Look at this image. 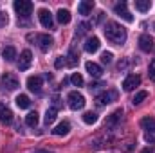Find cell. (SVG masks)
Segmentation results:
<instances>
[{
  "mask_svg": "<svg viewBox=\"0 0 155 153\" xmlns=\"http://www.w3.org/2000/svg\"><path fill=\"white\" fill-rule=\"evenodd\" d=\"M105 36H107V40H110L116 45H123L126 41V31L117 22H107V25H105Z\"/></svg>",
  "mask_w": 155,
  "mask_h": 153,
  "instance_id": "obj_1",
  "label": "cell"
},
{
  "mask_svg": "<svg viewBox=\"0 0 155 153\" xmlns=\"http://www.w3.org/2000/svg\"><path fill=\"white\" fill-rule=\"evenodd\" d=\"M15 11L18 13V18H29L33 13V2L29 0H16L15 2Z\"/></svg>",
  "mask_w": 155,
  "mask_h": 153,
  "instance_id": "obj_2",
  "label": "cell"
},
{
  "mask_svg": "<svg viewBox=\"0 0 155 153\" xmlns=\"http://www.w3.org/2000/svg\"><path fill=\"white\" fill-rule=\"evenodd\" d=\"M0 85H2L4 88H7V90H16V88L20 86V83H18L16 76L11 74V72L2 74V77H0Z\"/></svg>",
  "mask_w": 155,
  "mask_h": 153,
  "instance_id": "obj_3",
  "label": "cell"
},
{
  "mask_svg": "<svg viewBox=\"0 0 155 153\" xmlns=\"http://www.w3.org/2000/svg\"><path fill=\"white\" fill-rule=\"evenodd\" d=\"M67 101H69V106L72 108V110H81L83 106H85V97L79 94V92H71L69 96H67Z\"/></svg>",
  "mask_w": 155,
  "mask_h": 153,
  "instance_id": "obj_4",
  "label": "cell"
},
{
  "mask_svg": "<svg viewBox=\"0 0 155 153\" xmlns=\"http://www.w3.org/2000/svg\"><path fill=\"white\" fill-rule=\"evenodd\" d=\"M27 38L29 40H36V41H38V47L43 50V52H47V50L51 49V45H52V38H51L49 34H36V36L29 34Z\"/></svg>",
  "mask_w": 155,
  "mask_h": 153,
  "instance_id": "obj_5",
  "label": "cell"
},
{
  "mask_svg": "<svg viewBox=\"0 0 155 153\" xmlns=\"http://www.w3.org/2000/svg\"><path fill=\"white\" fill-rule=\"evenodd\" d=\"M116 99H117V92L116 90H108V92H103V94H99L96 97V105L97 106H105V105H108V103H112Z\"/></svg>",
  "mask_w": 155,
  "mask_h": 153,
  "instance_id": "obj_6",
  "label": "cell"
},
{
  "mask_svg": "<svg viewBox=\"0 0 155 153\" xmlns=\"http://www.w3.org/2000/svg\"><path fill=\"white\" fill-rule=\"evenodd\" d=\"M114 13H116L117 16H121L123 20H126V22H134V16L130 15V11H128V7H126V2L116 4V5H114Z\"/></svg>",
  "mask_w": 155,
  "mask_h": 153,
  "instance_id": "obj_7",
  "label": "cell"
},
{
  "mask_svg": "<svg viewBox=\"0 0 155 153\" xmlns=\"http://www.w3.org/2000/svg\"><path fill=\"white\" fill-rule=\"evenodd\" d=\"M38 18H40V24H41L45 29H52V27H54V22H52V15H51V11H47V9H40L38 11Z\"/></svg>",
  "mask_w": 155,
  "mask_h": 153,
  "instance_id": "obj_8",
  "label": "cell"
},
{
  "mask_svg": "<svg viewBox=\"0 0 155 153\" xmlns=\"http://www.w3.org/2000/svg\"><path fill=\"white\" fill-rule=\"evenodd\" d=\"M141 85V77L137 76V74H130V76H126V79L123 81V88L126 90V92H132L135 86H139Z\"/></svg>",
  "mask_w": 155,
  "mask_h": 153,
  "instance_id": "obj_9",
  "label": "cell"
},
{
  "mask_svg": "<svg viewBox=\"0 0 155 153\" xmlns=\"http://www.w3.org/2000/svg\"><path fill=\"white\" fill-rule=\"evenodd\" d=\"M31 61H33V54H31V50H24V52L20 54L18 69H20V70H27V69L31 67Z\"/></svg>",
  "mask_w": 155,
  "mask_h": 153,
  "instance_id": "obj_10",
  "label": "cell"
},
{
  "mask_svg": "<svg viewBox=\"0 0 155 153\" xmlns=\"http://www.w3.org/2000/svg\"><path fill=\"white\" fill-rule=\"evenodd\" d=\"M139 47H141V50H144V52H150V50H153V40L150 34H141L139 36Z\"/></svg>",
  "mask_w": 155,
  "mask_h": 153,
  "instance_id": "obj_11",
  "label": "cell"
},
{
  "mask_svg": "<svg viewBox=\"0 0 155 153\" xmlns=\"http://www.w3.org/2000/svg\"><path fill=\"white\" fill-rule=\"evenodd\" d=\"M0 122L2 124H11L13 122V112L4 103H0Z\"/></svg>",
  "mask_w": 155,
  "mask_h": 153,
  "instance_id": "obj_12",
  "label": "cell"
},
{
  "mask_svg": "<svg viewBox=\"0 0 155 153\" xmlns=\"http://www.w3.org/2000/svg\"><path fill=\"white\" fill-rule=\"evenodd\" d=\"M27 88L31 92H36L38 94L41 90V76H29L27 77Z\"/></svg>",
  "mask_w": 155,
  "mask_h": 153,
  "instance_id": "obj_13",
  "label": "cell"
},
{
  "mask_svg": "<svg viewBox=\"0 0 155 153\" xmlns=\"http://www.w3.org/2000/svg\"><path fill=\"white\" fill-rule=\"evenodd\" d=\"M94 5H96V4H94L92 0H83V2L78 4V11H79V15H85V16H87V15L92 13Z\"/></svg>",
  "mask_w": 155,
  "mask_h": 153,
  "instance_id": "obj_14",
  "label": "cell"
},
{
  "mask_svg": "<svg viewBox=\"0 0 155 153\" xmlns=\"http://www.w3.org/2000/svg\"><path fill=\"white\" fill-rule=\"evenodd\" d=\"M85 67H87V72L92 77H101V74H103V69H101L97 63H94V61H88Z\"/></svg>",
  "mask_w": 155,
  "mask_h": 153,
  "instance_id": "obj_15",
  "label": "cell"
},
{
  "mask_svg": "<svg viewBox=\"0 0 155 153\" xmlns=\"http://www.w3.org/2000/svg\"><path fill=\"white\" fill-rule=\"evenodd\" d=\"M99 45H101V43H99V38L92 36V38H88L87 41H85V50L92 54V52H96V50L99 49Z\"/></svg>",
  "mask_w": 155,
  "mask_h": 153,
  "instance_id": "obj_16",
  "label": "cell"
},
{
  "mask_svg": "<svg viewBox=\"0 0 155 153\" xmlns=\"http://www.w3.org/2000/svg\"><path fill=\"white\" fill-rule=\"evenodd\" d=\"M71 132V124L67 122V121H63V122H60L54 130H52V133L54 135H58V137H61V135H67Z\"/></svg>",
  "mask_w": 155,
  "mask_h": 153,
  "instance_id": "obj_17",
  "label": "cell"
},
{
  "mask_svg": "<svg viewBox=\"0 0 155 153\" xmlns=\"http://www.w3.org/2000/svg\"><path fill=\"white\" fill-rule=\"evenodd\" d=\"M2 58H4L5 61H15V58H16V49H15L13 45H7V47L2 50Z\"/></svg>",
  "mask_w": 155,
  "mask_h": 153,
  "instance_id": "obj_18",
  "label": "cell"
},
{
  "mask_svg": "<svg viewBox=\"0 0 155 153\" xmlns=\"http://www.w3.org/2000/svg\"><path fill=\"white\" fill-rule=\"evenodd\" d=\"M121 115H123V110H121V108L116 110L114 114H110V117H108V119H107V122H105V126H108V128L116 126L117 122H119V119H121Z\"/></svg>",
  "mask_w": 155,
  "mask_h": 153,
  "instance_id": "obj_19",
  "label": "cell"
},
{
  "mask_svg": "<svg viewBox=\"0 0 155 153\" xmlns=\"http://www.w3.org/2000/svg\"><path fill=\"white\" fill-rule=\"evenodd\" d=\"M141 126H143L146 132H155V119L153 117H144V119H141Z\"/></svg>",
  "mask_w": 155,
  "mask_h": 153,
  "instance_id": "obj_20",
  "label": "cell"
},
{
  "mask_svg": "<svg viewBox=\"0 0 155 153\" xmlns=\"http://www.w3.org/2000/svg\"><path fill=\"white\" fill-rule=\"evenodd\" d=\"M150 7H152V2L150 0H135V9L137 11L146 13V11H150Z\"/></svg>",
  "mask_w": 155,
  "mask_h": 153,
  "instance_id": "obj_21",
  "label": "cell"
},
{
  "mask_svg": "<svg viewBox=\"0 0 155 153\" xmlns=\"http://www.w3.org/2000/svg\"><path fill=\"white\" fill-rule=\"evenodd\" d=\"M56 18H58L60 24H69V22H71V13H69L67 9H60V11L56 13Z\"/></svg>",
  "mask_w": 155,
  "mask_h": 153,
  "instance_id": "obj_22",
  "label": "cell"
},
{
  "mask_svg": "<svg viewBox=\"0 0 155 153\" xmlns=\"http://www.w3.org/2000/svg\"><path fill=\"white\" fill-rule=\"evenodd\" d=\"M15 101H16V106H18V108H29V106H31V99H29L27 96H24V94H20Z\"/></svg>",
  "mask_w": 155,
  "mask_h": 153,
  "instance_id": "obj_23",
  "label": "cell"
},
{
  "mask_svg": "<svg viewBox=\"0 0 155 153\" xmlns=\"http://www.w3.org/2000/svg\"><path fill=\"white\" fill-rule=\"evenodd\" d=\"M78 61H79V56H78L76 52H74V49H71V52H69V56H67L65 63H67L69 67H76Z\"/></svg>",
  "mask_w": 155,
  "mask_h": 153,
  "instance_id": "obj_24",
  "label": "cell"
},
{
  "mask_svg": "<svg viewBox=\"0 0 155 153\" xmlns=\"http://www.w3.org/2000/svg\"><path fill=\"white\" fill-rule=\"evenodd\" d=\"M56 114H58V110H54L52 106L45 112V119H43V121H45V124H47V126H49V124H52V122L56 121Z\"/></svg>",
  "mask_w": 155,
  "mask_h": 153,
  "instance_id": "obj_25",
  "label": "cell"
},
{
  "mask_svg": "<svg viewBox=\"0 0 155 153\" xmlns=\"http://www.w3.org/2000/svg\"><path fill=\"white\" fill-rule=\"evenodd\" d=\"M25 124L31 126V128H35L38 124V114L36 112H29V114L25 115Z\"/></svg>",
  "mask_w": 155,
  "mask_h": 153,
  "instance_id": "obj_26",
  "label": "cell"
},
{
  "mask_svg": "<svg viewBox=\"0 0 155 153\" xmlns=\"http://www.w3.org/2000/svg\"><path fill=\"white\" fill-rule=\"evenodd\" d=\"M146 97H148V92H146V90H141V92H137V94H135V97L132 99V103H134V105H141Z\"/></svg>",
  "mask_w": 155,
  "mask_h": 153,
  "instance_id": "obj_27",
  "label": "cell"
},
{
  "mask_svg": "<svg viewBox=\"0 0 155 153\" xmlns=\"http://www.w3.org/2000/svg\"><path fill=\"white\" fill-rule=\"evenodd\" d=\"M83 121H85L87 124H94V122L97 121V114H94V112H85V114H83Z\"/></svg>",
  "mask_w": 155,
  "mask_h": 153,
  "instance_id": "obj_28",
  "label": "cell"
},
{
  "mask_svg": "<svg viewBox=\"0 0 155 153\" xmlns=\"http://www.w3.org/2000/svg\"><path fill=\"white\" fill-rule=\"evenodd\" d=\"M71 81H72L74 86H81V85H83V77H81V74H78V72L71 76Z\"/></svg>",
  "mask_w": 155,
  "mask_h": 153,
  "instance_id": "obj_29",
  "label": "cell"
},
{
  "mask_svg": "<svg viewBox=\"0 0 155 153\" xmlns=\"http://www.w3.org/2000/svg\"><path fill=\"white\" fill-rule=\"evenodd\" d=\"M112 58H114V56H112V52H107V50H105V52L101 54V63L108 65V63H112Z\"/></svg>",
  "mask_w": 155,
  "mask_h": 153,
  "instance_id": "obj_30",
  "label": "cell"
},
{
  "mask_svg": "<svg viewBox=\"0 0 155 153\" xmlns=\"http://www.w3.org/2000/svg\"><path fill=\"white\" fill-rule=\"evenodd\" d=\"M148 76H150L152 81H155V60H152V63L148 67Z\"/></svg>",
  "mask_w": 155,
  "mask_h": 153,
  "instance_id": "obj_31",
  "label": "cell"
},
{
  "mask_svg": "<svg viewBox=\"0 0 155 153\" xmlns=\"http://www.w3.org/2000/svg\"><path fill=\"white\" fill-rule=\"evenodd\" d=\"M7 22H9V18H7V13L0 11V27H5V25H7Z\"/></svg>",
  "mask_w": 155,
  "mask_h": 153,
  "instance_id": "obj_32",
  "label": "cell"
},
{
  "mask_svg": "<svg viewBox=\"0 0 155 153\" xmlns=\"http://www.w3.org/2000/svg\"><path fill=\"white\" fill-rule=\"evenodd\" d=\"M88 27H90V24H79V27H78V34L87 33V31H88Z\"/></svg>",
  "mask_w": 155,
  "mask_h": 153,
  "instance_id": "obj_33",
  "label": "cell"
},
{
  "mask_svg": "<svg viewBox=\"0 0 155 153\" xmlns=\"http://www.w3.org/2000/svg\"><path fill=\"white\" fill-rule=\"evenodd\" d=\"M63 65H67V63H65V58H63V56H60V58L56 60V63H54V67H56V69H61Z\"/></svg>",
  "mask_w": 155,
  "mask_h": 153,
  "instance_id": "obj_34",
  "label": "cell"
},
{
  "mask_svg": "<svg viewBox=\"0 0 155 153\" xmlns=\"http://www.w3.org/2000/svg\"><path fill=\"white\" fill-rule=\"evenodd\" d=\"M144 139H146L148 142H155V132H146V133H144Z\"/></svg>",
  "mask_w": 155,
  "mask_h": 153,
  "instance_id": "obj_35",
  "label": "cell"
},
{
  "mask_svg": "<svg viewBox=\"0 0 155 153\" xmlns=\"http://www.w3.org/2000/svg\"><path fill=\"white\" fill-rule=\"evenodd\" d=\"M126 65H128V61H119L117 69H119V70H124V69H126Z\"/></svg>",
  "mask_w": 155,
  "mask_h": 153,
  "instance_id": "obj_36",
  "label": "cell"
},
{
  "mask_svg": "<svg viewBox=\"0 0 155 153\" xmlns=\"http://www.w3.org/2000/svg\"><path fill=\"white\" fill-rule=\"evenodd\" d=\"M141 153H153V150H152V148H144Z\"/></svg>",
  "mask_w": 155,
  "mask_h": 153,
  "instance_id": "obj_37",
  "label": "cell"
}]
</instances>
